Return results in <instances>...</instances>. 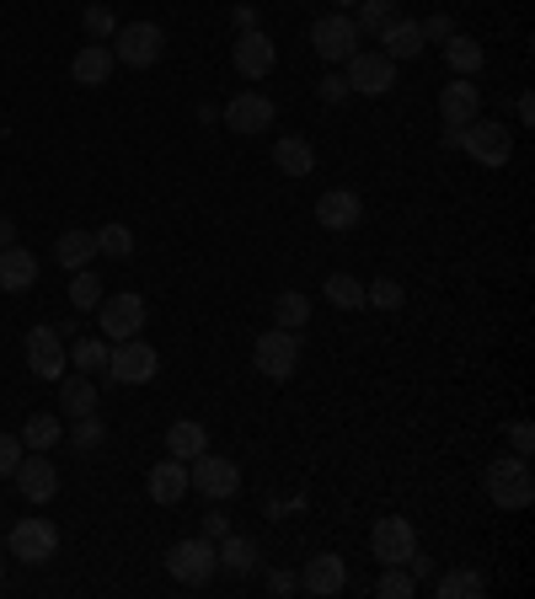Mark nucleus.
<instances>
[{"label": "nucleus", "instance_id": "obj_1", "mask_svg": "<svg viewBox=\"0 0 535 599\" xmlns=\"http://www.w3.org/2000/svg\"><path fill=\"white\" fill-rule=\"evenodd\" d=\"M482 487H487V498H493L504 514H519V509H531L535 504V477H531V466H525V455L493 460V466L482 471Z\"/></svg>", "mask_w": 535, "mask_h": 599}, {"label": "nucleus", "instance_id": "obj_2", "mask_svg": "<svg viewBox=\"0 0 535 599\" xmlns=\"http://www.w3.org/2000/svg\"><path fill=\"white\" fill-rule=\"evenodd\" d=\"M113 60L129 64V70H150V64H161L166 54V32L155 28V22H129V28L113 32Z\"/></svg>", "mask_w": 535, "mask_h": 599}, {"label": "nucleus", "instance_id": "obj_3", "mask_svg": "<svg viewBox=\"0 0 535 599\" xmlns=\"http://www.w3.org/2000/svg\"><path fill=\"white\" fill-rule=\"evenodd\" d=\"M461 150L472 155L476 166H508V155H514V134H508L498 119H472L461 129Z\"/></svg>", "mask_w": 535, "mask_h": 599}, {"label": "nucleus", "instance_id": "obj_4", "mask_svg": "<svg viewBox=\"0 0 535 599\" xmlns=\"http://www.w3.org/2000/svg\"><path fill=\"white\" fill-rule=\"evenodd\" d=\"M6 551L17 557V562H28V568H43L54 551H60V530L49 525V519H38V514H28V519H17L11 525V536H6Z\"/></svg>", "mask_w": 535, "mask_h": 599}, {"label": "nucleus", "instance_id": "obj_5", "mask_svg": "<svg viewBox=\"0 0 535 599\" xmlns=\"http://www.w3.org/2000/svg\"><path fill=\"white\" fill-rule=\"evenodd\" d=\"M166 572H172L178 583H188V589H204L209 578L220 572V557H214V540H204V536L178 540V546L166 551Z\"/></svg>", "mask_w": 535, "mask_h": 599}, {"label": "nucleus", "instance_id": "obj_6", "mask_svg": "<svg viewBox=\"0 0 535 599\" xmlns=\"http://www.w3.org/2000/svg\"><path fill=\"white\" fill-rule=\"evenodd\" d=\"M108 375L119 386H150L161 375V354L150 343H140V337H123L119 348H108Z\"/></svg>", "mask_w": 535, "mask_h": 599}, {"label": "nucleus", "instance_id": "obj_7", "mask_svg": "<svg viewBox=\"0 0 535 599\" xmlns=\"http://www.w3.org/2000/svg\"><path fill=\"white\" fill-rule=\"evenodd\" d=\"M311 49L322 54L327 64H349L359 54V28L354 17H343V11H327V17H316L311 22Z\"/></svg>", "mask_w": 535, "mask_h": 599}, {"label": "nucleus", "instance_id": "obj_8", "mask_svg": "<svg viewBox=\"0 0 535 599\" xmlns=\"http://www.w3.org/2000/svg\"><path fill=\"white\" fill-rule=\"evenodd\" d=\"M252 364L263 369L268 380H290L300 369V337L284 327H268L258 343H252Z\"/></svg>", "mask_w": 535, "mask_h": 599}, {"label": "nucleus", "instance_id": "obj_9", "mask_svg": "<svg viewBox=\"0 0 535 599\" xmlns=\"http://www.w3.org/2000/svg\"><path fill=\"white\" fill-rule=\"evenodd\" d=\"M188 487H199L204 498H214V504H225V498H236L241 493V471L236 460H225V455H199V460H188Z\"/></svg>", "mask_w": 535, "mask_h": 599}, {"label": "nucleus", "instance_id": "obj_10", "mask_svg": "<svg viewBox=\"0 0 535 599\" xmlns=\"http://www.w3.org/2000/svg\"><path fill=\"white\" fill-rule=\"evenodd\" d=\"M370 551H375V562H386V568H407V557L417 551L413 519H402V514L375 519V530H370Z\"/></svg>", "mask_w": 535, "mask_h": 599}, {"label": "nucleus", "instance_id": "obj_11", "mask_svg": "<svg viewBox=\"0 0 535 599\" xmlns=\"http://www.w3.org/2000/svg\"><path fill=\"white\" fill-rule=\"evenodd\" d=\"M97 322H102V337L108 343H123V337H140L145 332V300L140 295H102L97 300Z\"/></svg>", "mask_w": 535, "mask_h": 599}, {"label": "nucleus", "instance_id": "obj_12", "mask_svg": "<svg viewBox=\"0 0 535 599\" xmlns=\"http://www.w3.org/2000/svg\"><path fill=\"white\" fill-rule=\"evenodd\" d=\"M343 81H349V91H359V97H386V91L396 87V60H386L381 49H375V54L359 49L354 60L343 64Z\"/></svg>", "mask_w": 535, "mask_h": 599}, {"label": "nucleus", "instance_id": "obj_13", "mask_svg": "<svg viewBox=\"0 0 535 599\" xmlns=\"http://www.w3.org/2000/svg\"><path fill=\"white\" fill-rule=\"evenodd\" d=\"M28 369L38 380H60L70 369V343L60 337V327H32L28 332Z\"/></svg>", "mask_w": 535, "mask_h": 599}, {"label": "nucleus", "instance_id": "obj_14", "mask_svg": "<svg viewBox=\"0 0 535 599\" xmlns=\"http://www.w3.org/2000/svg\"><path fill=\"white\" fill-rule=\"evenodd\" d=\"M220 123L231 134H263V129H273V102H268L263 91H241V97H231L220 108Z\"/></svg>", "mask_w": 535, "mask_h": 599}, {"label": "nucleus", "instance_id": "obj_15", "mask_svg": "<svg viewBox=\"0 0 535 599\" xmlns=\"http://www.w3.org/2000/svg\"><path fill=\"white\" fill-rule=\"evenodd\" d=\"M11 477H17V487H22V498H28V504H49V498L60 493V471H54V460H43V449L22 455Z\"/></svg>", "mask_w": 535, "mask_h": 599}, {"label": "nucleus", "instance_id": "obj_16", "mask_svg": "<svg viewBox=\"0 0 535 599\" xmlns=\"http://www.w3.org/2000/svg\"><path fill=\"white\" fill-rule=\"evenodd\" d=\"M300 589H305V595H316V599L343 595V589H349V562H343L337 551L311 557V562H305V572H300Z\"/></svg>", "mask_w": 535, "mask_h": 599}, {"label": "nucleus", "instance_id": "obj_17", "mask_svg": "<svg viewBox=\"0 0 535 599\" xmlns=\"http://www.w3.org/2000/svg\"><path fill=\"white\" fill-rule=\"evenodd\" d=\"M273 60H279V54H273V38L258 28H246L236 43H231V64H236V75H246V81H263L268 70H273Z\"/></svg>", "mask_w": 535, "mask_h": 599}, {"label": "nucleus", "instance_id": "obj_18", "mask_svg": "<svg viewBox=\"0 0 535 599\" xmlns=\"http://www.w3.org/2000/svg\"><path fill=\"white\" fill-rule=\"evenodd\" d=\"M476 108H482V91L472 87V75H455L440 91V119H445V129H466L476 119Z\"/></svg>", "mask_w": 535, "mask_h": 599}, {"label": "nucleus", "instance_id": "obj_19", "mask_svg": "<svg viewBox=\"0 0 535 599\" xmlns=\"http://www.w3.org/2000/svg\"><path fill=\"white\" fill-rule=\"evenodd\" d=\"M316 220H322L327 231H354L359 220H364V199L349 193V187H332V193L316 199Z\"/></svg>", "mask_w": 535, "mask_h": 599}, {"label": "nucleus", "instance_id": "obj_20", "mask_svg": "<svg viewBox=\"0 0 535 599\" xmlns=\"http://www.w3.org/2000/svg\"><path fill=\"white\" fill-rule=\"evenodd\" d=\"M113 70H119L113 49H108V43H87V49L70 60V81H75V87H108Z\"/></svg>", "mask_w": 535, "mask_h": 599}, {"label": "nucleus", "instance_id": "obj_21", "mask_svg": "<svg viewBox=\"0 0 535 599\" xmlns=\"http://www.w3.org/2000/svg\"><path fill=\"white\" fill-rule=\"evenodd\" d=\"M145 493L155 498V504H182V498H188V460H178V455H166L161 466H150Z\"/></svg>", "mask_w": 535, "mask_h": 599}, {"label": "nucleus", "instance_id": "obj_22", "mask_svg": "<svg viewBox=\"0 0 535 599\" xmlns=\"http://www.w3.org/2000/svg\"><path fill=\"white\" fill-rule=\"evenodd\" d=\"M32 284H38V257H32L28 246L11 241V246L0 252V290H6V295H28Z\"/></svg>", "mask_w": 535, "mask_h": 599}, {"label": "nucleus", "instance_id": "obj_23", "mask_svg": "<svg viewBox=\"0 0 535 599\" xmlns=\"http://www.w3.org/2000/svg\"><path fill=\"white\" fill-rule=\"evenodd\" d=\"M209 449V428L199 418H178L166 428V455H178V460H199Z\"/></svg>", "mask_w": 535, "mask_h": 599}, {"label": "nucleus", "instance_id": "obj_24", "mask_svg": "<svg viewBox=\"0 0 535 599\" xmlns=\"http://www.w3.org/2000/svg\"><path fill=\"white\" fill-rule=\"evenodd\" d=\"M273 166L290 172V177H311L316 172V150H311V140H300V134H284L273 145Z\"/></svg>", "mask_w": 535, "mask_h": 599}, {"label": "nucleus", "instance_id": "obj_25", "mask_svg": "<svg viewBox=\"0 0 535 599\" xmlns=\"http://www.w3.org/2000/svg\"><path fill=\"white\" fill-rule=\"evenodd\" d=\"M91 257H97V236H91V231H64V236L54 241V263H60L64 273L91 268Z\"/></svg>", "mask_w": 535, "mask_h": 599}, {"label": "nucleus", "instance_id": "obj_26", "mask_svg": "<svg viewBox=\"0 0 535 599\" xmlns=\"http://www.w3.org/2000/svg\"><path fill=\"white\" fill-rule=\"evenodd\" d=\"M60 413L64 418H87L97 413V386L87 375H60Z\"/></svg>", "mask_w": 535, "mask_h": 599}, {"label": "nucleus", "instance_id": "obj_27", "mask_svg": "<svg viewBox=\"0 0 535 599\" xmlns=\"http://www.w3.org/2000/svg\"><path fill=\"white\" fill-rule=\"evenodd\" d=\"M381 43H386V49H381L386 60H417V54H423V32H417V22H402V17L381 32Z\"/></svg>", "mask_w": 535, "mask_h": 599}, {"label": "nucleus", "instance_id": "obj_28", "mask_svg": "<svg viewBox=\"0 0 535 599\" xmlns=\"http://www.w3.org/2000/svg\"><path fill=\"white\" fill-rule=\"evenodd\" d=\"M434 595H440V599H482V595H487V578H482V572H472V568L440 572Z\"/></svg>", "mask_w": 535, "mask_h": 599}, {"label": "nucleus", "instance_id": "obj_29", "mask_svg": "<svg viewBox=\"0 0 535 599\" xmlns=\"http://www.w3.org/2000/svg\"><path fill=\"white\" fill-rule=\"evenodd\" d=\"M482 43L476 38H466V32H455V38H445V64L455 70V75H476L482 70Z\"/></svg>", "mask_w": 535, "mask_h": 599}, {"label": "nucleus", "instance_id": "obj_30", "mask_svg": "<svg viewBox=\"0 0 535 599\" xmlns=\"http://www.w3.org/2000/svg\"><path fill=\"white\" fill-rule=\"evenodd\" d=\"M214 557H220V568L225 572H252L258 568V546H252L246 536H220Z\"/></svg>", "mask_w": 535, "mask_h": 599}, {"label": "nucleus", "instance_id": "obj_31", "mask_svg": "<svg viewBox=\"0 0 535 599\" xmlns=\"http://www.w3.org/2000/svg\"><path fill=\"white\" fill-rule=\"evenodd\" d=\"M396 17H402V11H396V0H359L354 28H359V38H364V32H370V38H381Z\"/></svg>", "mask_w": 535, "mask_h": 599}, {"label": "nucleus", "instance_id": "obj_32", "mask_svg": "<svg viewBox=\"0 0 535 599\" xmlns=\"http://www.w3.org/2000/svg\"><path fill=\"white\" fill-rule=\"evenodd\" d=\"M311 322V300L300 295V290H284V295L273 300V327H284V332H300Z\"/></svg>", "mask_w": 535, "mask_h": 599}, {"label": "nucleus", "instance_id": "obj_33", "mask_svg": "<svg viewBox=\"0 0 535 599\" xmlns=\"http://www.w3.org/2000/svg\"><path fill=\"white\" fill-rule=\"evenodd\" d=\"M322 295H327L337 311H359V305H364V284H359L354 273H327Z\"/></svg>", "mask_w": 535, "mask_h": 599}, {"label": "nucleus", "instance_id": "obj_34", "mask_svg": "<svg viewBox=\"0 0 535 599\" xmlns=\"http://www.w3.org/2000/svg\"><path fill=\"white\" fill-rule=\"evenodd\" d=\"M91 236H97V257H134V231H129V225H119V220H113V225H102V231H91Z\"/></svg>", "mask_w": 535, "mask_h": 599}, {"label": "nucleus", "instance_id": "obj_35", "mask_svg": "<svg viewBox=\"0 0 535 599\" xmlns=\"http://www.w3.org/2000/svg\"><path fill=\"white\" fill-rule=\"evenodd\" d=\"M60 418L54 413H32L28 423H22V445L28 449H49V445H60Z\"/></svg>", "mask_w": 535, "mask_h": 599}, {"label": "nucleus", "instance_id": "obj_36", "mask_svg": "<svg viewBox=\"0 0 535 599\" xmlns=\"http://www.w3.org/2000/svg\"><path fill=\"white\" fill-rule=\"evenodd\" d=\"M97 300H102V278L91 268L70 273V305H75V311H97Z\"/></svg>", "mask_w": 535, "mask_h": 599}, {"label": "nucleus", "instance_id": "obj_37", "mask_svg": "<svg viewBox=\"0 0 535 599\" xmlns=\"http://www.w3.org/2000/svg\"><path fill=\"white\" fill-rule=\"evenodd\" d=\"M70 359H75L81 375H91V369H108V343H97V337H75V343H70Z\"/></svg>", "mask_w": 535, "mask_h": 599}, {"label": "nucleus", "instance_id": "obj_38", "mask_svg": "<svg viewBox=\"0 0 535 599\" xmlns=\"http://www.w3.org/2000/svg\"><path fill=\"white\" fill-rule=\"evenodd\" d=\"M402 300H407V290H402L396 278H375V284H364V305H375V311H402Z\"/></svg>", "mask_w": 535, "mask_h": 599}, {"label": "nucleus", "instance_id": "obj_39", "mask_svg": "<svg viewBox=\"0 0 535 599\" xmlns=\"http://www.w3.org/2000/svg\"><path fill=\"white\" fill-rule=\"evenodd\" d=\"M381 599H413L417 595V578L407 568H386V578H381V589H375Z\"/></svg>", "mask_w": 535, "mask_h": 599}, {"label": "nucleus", "instance_id": "obj_40", "mask_svg": "<svg viewBox=\"0 0 535 599\" xmlns=\"http://www.w3.org/2000/svg\"><path fill=\"white\" fill-rule=\"evenodd\" d=\"M81 22H87V32L97 38V43H108V38L119 32V17H113L102 0H97V6H87V17H81Z\"/></svg>", "mask_w": 535, "mask_h": 599}, {"label": "nucleus", "instance_id": "obj_41", "mask_svg": "<svg viewBox=\"0 0 535 599\" xmlns=\"http://www.w3.org/2000/svg\"><path fill=\"white\" fill-rule=\"evenodd\" d=\"M102 439H108V423L97 418V413L75 418V449H102Z\"/></svg>", "mask_w": 535, "mask_h": 599}, {"label": "nucleus", "instance_id": "obj_42", "mask_svg": "<svg viewBox=\"0 0 535 599\" xmlns=\"http://www.w3.org/2000/svg\"><path fill=\"white\" fill-rule=\"evenodd\" d=\"M316 97H322V102H327V108H337V102H349V97H354V91H349V81H343V75H337V70H327V75H322V81H316Z\"/></svg>", "mask_w": 535, "mask_h": 599}, {"label": "nucleus", "instance_id": "obj_43", "mask_svg": "<svg viewBox=\"0 0 535 599\" xmlns=\"http://www.w3.org/2000/svg\"><path fill=\"white\" fill-rule=\"evenodd\" d=\"M417 32H423V43H445V38H455V22H450L445 11H440V17H428V22H417Z\"/></svg>", "mask_w": 535, "mask_h": 599}, {"label": "nucleus", "instance_id": "obj_44", "mask_svg": "<svg viewBox=\"0 0 535 599\" xmlns=\"http://www.w3.org/2000/svg\"><path fill=\"white\" fill-rule=\"evenodd\" d=\"M17 460H22V439L17 434H0V477H11Z\"/></svg>", "mask_w": 535, "mask_h": 599}, {"label": "nucleus", "instance_id": "obj_45", "mask_svg": "<svg viewBox=\"0 0 535 599\" xmlns=\"http://www.w3.org/2000/svg\"><path fill=\"white\" fill-rule=\"evenodd\" d=\"M508 445H514V455H531V449H535V428L525 418H514V423H508Z\"/></svg>", "mask_w": 535, "mask_h": 599}, {"label": "nucleus", "instance_id": "obj_46", "mask_svg": "<svg viewBox=\"0 0 535 599\" xmlns=\"http://www.w3.org/2000/svg\"><path fill=\"white\" fill-rule=\"evenodd\" d=\"M295 589H300V578L290 568H273V572H268V595H295Z\"/></svg>", "mask_w": 535, "mask_h": 599}, {"label": "nucleus", "instance_id": "obj_47", "mask_svg": "<svg viewBox=\"0 0 535 599\" xmlns=\"http://www.w3.org/2000/svg\"><path fill=\"white\" fill-rule=\"evenodd\" d=\"M220 536H231V519L225 514H204V540H220Z\"/></svg>", "mask_w": 535, "mask_h": 599}, {"label": "nucleus", "instance_id": "obj_48", "mask_svg": "<svg viewBox=\"0 0 535 599\" xmlns=\"http://www.w3.org/2000/svg\"><path fill=\"white\" fill-rule=\"evenodd\" d=\"M231 22H236L241 32H246V28H258V11H252V6H236V17H231Z\"/></svg>", "mask_w": 535, "mask_h": 599}, {"label": "nucleus", "instance_id": "obj_49", "mask_svg": "<svg viewBox=\"0 0 535 599\" xmlns=\"http://www.w3.org/2000/svg\"><path fill=\"white\" fill-rule=\"evenodd\" d=\"M11 241H17V225H11V220H6V214H0V252H6V246H11Z\"/></svg>", "mask_w": 535, "mask_h": 599}, {"label": "nucleus", "instance_id": "obj_50", "mask_svg": "<svg viewBox=\"0 0 535 599\" xmlns=\"http://www.w3.org/2000/svg\"><path fill=\"white\" fill-rule=\"evenodd\" d=\"M337 6H359V0H332V11H337Z\"/></svg>", "mask_w": 535, "mask_h": 599}, {"label": "nucleus", "instance_id": "obj_51", "mask_svg": "<svg viewBox=\"0 0 535 599\" xmlns=\"http://www.w3.org/2000/svg\"><path fill=\"white\" fill-rule=\"evenodd\" d=\"M0 583H6V557H0Z\"/></svg>", "mask_w": 535, "mask_h": 599}]
</instances>
